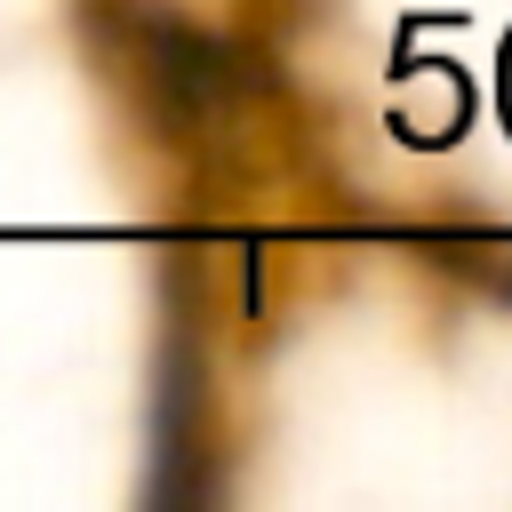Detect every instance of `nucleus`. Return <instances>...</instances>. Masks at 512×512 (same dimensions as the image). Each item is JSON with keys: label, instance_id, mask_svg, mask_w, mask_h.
Here are the masks:
<instances>
[{"label": "nucleus", "instance_id": "nucleus-1", "mask_svg": "<svg viewBox=\"0 0 512 512\" xmlns=\"http://www.w3.org/2000/svg\"><path fill=\"white\" fill-rule=\"evenodd\" d=\"M80 40L160 144H216L272 88V64L248 40L160 0H80Z\"/></svg>", "mask_w": 512, "mask_h": 512}, {"label": "nucleus", "instance_id": "nucleus-2", "mask_svg": "<svg viewBox=\"0 0 512 512\" xmlns=\"http://www.w3.org/2000/svg\"><path fill=\"white\" fill-rule=\"evenodd\" d=\"M216 440H208V352L192 312H168L160 360H152V464H144V504H208L216 496Z\"/></svg>", "mask_w": 512, "mask_h": 512}]
</instances>
